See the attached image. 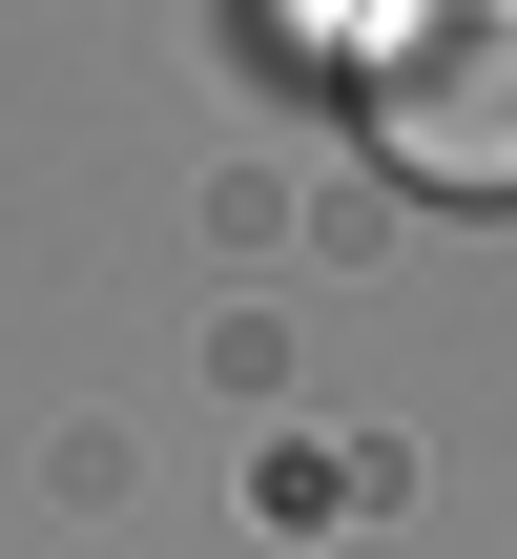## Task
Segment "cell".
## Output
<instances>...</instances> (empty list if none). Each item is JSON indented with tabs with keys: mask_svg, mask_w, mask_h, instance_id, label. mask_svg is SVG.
<instances>
[{
	"mask_svg": "<svg viewBox=\"0 0 517 559\" xmlns=\"http://www.w3.org/2000/svg\"><path fill=\"white\" fill-rule=\"evenodd\" d=\"M373 166L435 207H517V0H414L373 41Z\"/></svg>",
	"mask_w": 517,
	"mask_h": 559,
	"instance_id": "6da1fadb",
	"label": "cell"
}]
</instances>
